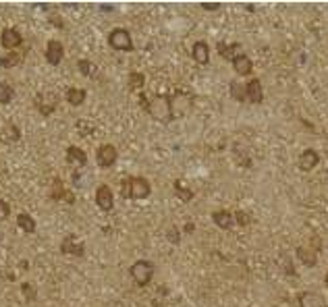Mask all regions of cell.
Here are the masks:
<instances>
[{
  "instance_id": "cell-1",
  "label": "cell",
  "mask_w": 328,
  "mask_h": 307,
  "mask_svg": "<svg viewBox=\"0 0 328 307\" xmlns=\"http://www.w3.org/2000/svg\"><path fill=\"white\" fill-rule=\"evenodd\" d=\"M152 191V187L148 183V179L144 177H127L120 183V193L127 199H146Z\"/></svg>"
},
{
  "instance_id": "cell-2",
  "label": "cell",
  "mask_w": 328,
  "mask_h": 307,
  "mask_svg": "<svg viewBox=\"0 0 328 307\" xmlns=\"http://www.w3.org/2000/svg\"><path fill=\"white\" fill-rule=\"evenodd\" d=\"M146 112H150V116H154L156 121H170L172 114H175V108H172V100L168 96H156V98H152Z\"/></svg>"
},
{
  "instance_id": "cell-3",
  "label": "cell",
  "mask_w": 328,
  "mask_h": 307,
  "mask_svg": "<svg viewBox=\"0 0 328 307\" xmlns=\"http://www.w3.org/2000/svg\"><path fill=\"white\" fill-rule=\"evenodd\" d=\"M131 278L135 280L137 286H146L152 282V276H154V264L150 260H137L131 270H129Z\"/></svg>"
},
{
  "instance_id": "cell-4",
  "label": "cell",
  "mask_w": 328,
  "mask_h": 307,
  "mask_svg": "<svg viewBox=\"0 0 328 307\" xmlns=\"http://www.w3.org/2000/svg\"><path fill=\"white\" fill-rule=\"evenodd\" d=\"M108 46L112 50H118V52H133V40L131 33L123 27H114L108 33Z\"/></svg>"
},
{
  "instance_id": "cell-5",
  "label": "cell",
  "mask_w": 328,
  "mask_h": 307,
  "mask_svg": "<svg viewBox=\"0 0 328 307\" xmlns=\"http://www.w3.org/2000/svg\"><path fill=\"white\" fill-rule=\"evenodd\" d=\"M33 106L38 108V112L42 116H50V114H54V110L58 106V98L52 92H40L33 98Z\"/></svg>"
},
{
  "instance_id": "cell-6",
  "label": "cell",
  "mask_w": 328,
  "mask_h": 307,
  "mask_svg": "<svg viewBox=\"0 0 328 307\" xmlns=\"http://www.w3.org/2000/svg\"><path fill=\"white\" fill-rule=\"evenodd\" d=\"M0 44H3V48L9 50V52H13V50H17V48H23L21 31L17 27H7L3 31V36H0Z\"/></svg>"
},
{
  "instance_id": "cell-7",
  "label": "cell",
  "mask_w": 328,
  "mask_h": 307,
  "mask_svg": "<svg viewBox=\"0 0 328 307\" xmlns=\"http://www.w3.org/2000/svg\"><path fill=\"white\" fill-rule=\"evenodd\" d=\"M60 251L67 253V255H75V258H83L85 245H83V241H79L73 233H69L60 241Z\"/></svg>"
},
{
  "instance_id": "cell-8",
  "label": "cell",
  "mask_w": 328,
  "mask_h": 307,
  "mask_svg": "<svg viewBox=\"0 0 328 307\" xmlns=\"http://www.w3.org/2000/svg\"><path fill=\"white\" fill-rule=\"evenodd\" d=\"M116 158H118V151H116V147L110 145V143L100 145L98 151H96V160H98V166H100V168H110V166H114Z\"/></svg>"
},
{
  "instance_id": "cell-9",
  "label": "cell",
  "mask_w": 328,
  "mask_h": 307,
  "mask_svg": "<svg viewBox=\"0 0 328 307\" xmlns=\"http://www.w3.org/2000/svg\"><path fill=\"white\" fill-rule=\"evenodd\" d=\"M44 56H46V62H48V64L58 66L60 60L64 58V46H62L58 40H50V42L46 44V52H44Z\"/></svg>"
},
{
  "instance_id": "cell-10",
  "label": "cell",
  "mask_w": 328,
  "mask_h": 307,
  "mask_svg": "<svg viewBox=\"0 0 328 307\" xmlns=\"http://www.w3.org/2000/svg\"><path fill=\"white\" fill-rule=\"evenodd\" d=\"M96 203H98V208L104 212H110L114 208V193L108 185H100L96 189Z\"/></svg>"
},
{
  "instance_id": "cell-11",
  "label": "cell",
  "mask_w": 328,
  "mask_h": 307,
  "mask_svg": "<svg viewBox=\"0 0 328 307\" xmlns=\"http://www.w3.org/2000/svg\"><path fill=\"white\" fill-rule=\"evenodd\" d=\"M25 56H27V48L13 50V52L0 56V66H3V69H13V66H19V64H23Z\"/></svg>"
},
{
  "instance_id": "cell-12",
  "label": "cell",
  "mask_w": 328,
  "mask_h": 307,
  "mask_svg": "<svg viewBox=\"0 0 328 307\" xmlns=\"http://www.w3.org/2000/svg\"><path fill=\"white\" fill-rule=\"evenodd\" d=\"M245 98L251 102V104H260L264 100V90H262L260 79H249L245 83Z\"/></svg>"
},
{
  "instance_id": "cell-13",
  "label": "cell",
  "mask_w": 328,
  "mask_h": 307,
  "mask_svg": "<svg viewBox=\"0 0 328 307\" xmlns=\"http://www.w3.org/2000/svg\"><path fill=\"white\" fill-rule=\"evenodd\" d=\"M320 164V154L316 149H303V154L299 156V168L303 173H309V170H314L316 166Z\"/></svg>"
},
{
  "instance_id": "cell-14",
  "label": "cell",
  "mask_w": 328,
  "mask_h": 307,
  "mask_svg": "<svg viewBox=\"0 0 328 307\" xmlns=\"http://www.w3.org/2000/svg\"><path fill=\"white\" fill-rule=\"evenodd\" d=\"M191 56H193V60L198 62V64H202V66H206L210 62V46L206 44V42H195L193 44V48H191Z\"/></svg>"
},
{
  "instance_id": "cell-15",
  "label": "cell",
  "mask_w": 328,
  "mask_h": 307,
  "mask_svg": "<svg viewBox=\"0 0 328 307\" xmlns=\"http://www.w3.org/2000/svg\"><path fill=\"white\" fill-rule=\"evenodd\" d=\"M233 66H235L237 75H241V77H247V75H251V71H253L251 58H247V54H243V52H239V54L233 58Z\"/></svg>"
},
{
  "instance_id": "cell-16",
  "label": "cell",
  "mask_w": 328,
  "mask_h": 307,
  "mask_svg": "<svg viewBox=\"0 0 328 307\" xmlns=\"http://www.w3.org/2000/svg\"><path fill=\"white\" fill-rule=\"evenodd\" d=\"M297 303L299 307H324V299L322 295L314 293V291H303L297 295Z\"/></svg>"
},
{
  "instance_id": "cell-17",
  "label": "cell",
  "mask_w": 328,
  "mask_h": 307,
  "mask_svg": "<svg viewBox=\"0 0 328 307\" xmlns=\"http://www.w3.org/2000/svg\"><path fill=\"white\" fill-rule=\"evenodd\" d=\"M67 162L69 164H77V166H85L88 164V154H85L81 147H77V145H69L67 147Z\"/></svg>"
},
{
  "instance_id": "cell-18",
  "label": "cell",
  "mask_w": 328,
  "mask_h": 307,
  "mask_svg": "<svg viewBox=\"0 0 328 307\" xmlns=\"http://www.w3.org/2000/svg\"><path fill=\"white\" fill-rule=\"evenodd\" d=\"M212 220H214L216 226H220L224 231L231 228L235 224V216L231 212H227V210H216V212H212Z\"/></svg>"
},
{
  "instance_id": "cell-19",
  "label": "cell",
  "mask_w": 328,
  "mask_h": 307,
  "mask_svg": "<svg viewBox=\"0 0 328 307\" xmlns=\"http://www.w3.org/2000/svg\"><path fill=\"white\" fill-rule=\"evenodd\" d=\"M85 98H88V92L81 90V88H69L67 94H64V100L69 102L71 106H81Z\"/></svg>"
},
{
  "instance_id": "cell-20",
  "label": "cell",
  "mask_w": 328,
  "mask_h": 307,
  "mask_svg": "<svg viewBox=\"0 0 328 307\" xmlns=\"http://www.w3.org/2000/svg\"><path fill=\"white\" fill-rule=\"evenodd\" d=\"M297 260L307 266V268H314L318 264V255L314 249H307V247H297Z\"/></svg>"
},
{
  "instance_id": "cell-21",
  "label": "cell",
  "mask_w": 328,
  "mask_h": 307,
  "mask_svg": "<svg viewBox=\"0 0 328 307\" xmlns=\"http://www.w3.org/2000/svg\"><path fill=\"white\" fill-rule=\"evenodd\" d=\"M0 139H3L5 143H15V141H19L21 139V129L17 127V125H7L3 129V135H0Z\"/></svg>"
},
{
  "instance_id": "cell-22",
  "label": "cell",
  "mask_w": 328,
  "mask_h": 307,
  "mask_svg": "<svg viewBox=\"0 0 328 307\" xmlns=\"http://www.w3.org/2000/svg\"><path fill=\"white\" fill-rule=\"evenodd\" d=\"M17 226H19L23 233H27V235H31V233H36V220H33L29 214H25V212H21L19 216H17Z\"/></svg>"
},
{
  "instance_id": "cell-23",
  "label": "cell",
  "mask_w": 328,
  "mask_h": 307,
  "mask_svg": "<svg viewBox=\"0 0 328 307\" xmlns=\"http://www.w3.org/2000/svg\"><path fill=\"white\" fill-rule=\"evenodd\" d=\"M239 48H241L239 44H231V46H229V44L220 42V44H218V54H220L222 58H227V60H233V58L237 56L235 50H239Z\"/></svg>"
},
{
  "instance_id": "cell-24",
  "label": "cell",
  "mask_w": 328,
  "mask_h": 307,
  "mask_svg": "<svg viewBox=\"0 0 328 307\" xmlns=\"http://www.w3.org/2000/svg\"><path fill=\"white\" fill-rule=\"evenodd\" d=\"M13 98H15V90L11 88L9 83L0 81V104H11Z\"/></svg>"
},
{
  "instance_id": "cell-25",
  "label": "cell",
  "mask_w": 328,
  "mask_h": 307,
  "mask_svg": "<svg viewBox=\"0 0 328 307\" xmlns=\"http://www.w3.org/2000/svg\"><path fill=\"white\" fill-rule=\"evenodd\" d=\"M231 96L237 102H245V83H239V81H231Z\"/></svg>"
},
{
  "instance_id": "cell-26",
  "label": "cell",
  "mask_w": 328,
  "mask_h": 307,
  "mask_svg": "<svg viewBox=\"0 0 328 307\" xmlns=\"http://www.w3.org/2000/svg\"><path fill=\"white\" fill-rule=\"evenodd\" d=\"M175 193H177V197H181V201H185V203L193 199V191L187 189V187H183L181 181H175Z\"/></svg>"
},
{
  "instance_id": "cell-27",
  "label": "cell",
  "mask_w": 328,
  "mask_h": 307,
  "mask_svg": "<svg viewBox=\"0 0 328 307\" xmlns=\"http://www.w3.org/2000/svg\"><path fill=\"white\" fill-rule=\"evenodd\" d=\"M64 193H67V189H64L62 181H60V179H54V183H52V191H50V197L56 199V201H60V199H64Z\"/></svg>"
},
{
  "instance_id": "cell-28",
  "label": "cell",
  "mask_w": 328,
  "mask_h": 307,
  "mask_svg": "<svg viewBox=\"0 0 328 307\" xmlns=\"http://www.w3.org/2000/svg\"><path fill=\"white\" fill-rule=\"evenodd\" d=\"M77 69H79L81 75L92 77V75H94V62H90L88 58H79V60H77Z\"/></svg>"
},
{
  "instance_id": "cell-29",
  "label": "cell",
  "mask_w": 328,
  "mask_h": 307,
  "mask_svg": "<svg viewBox=\"0 0 328 307\" xmlns=\"http://www.w3.org/2000/svg\"><path fill=\"white\" fill-rule=\"evenodd\" d=\"M146 83V75L144 73H131L129 75V88L131 90H142Z\"/></svg>"
},
{
  "instance_id": "cell-30",
  "label": "cell",
  "mask_w": 328,
  "mask_h": 307,
  "mask_svg": "<svg viewBox=\"0 0 328 307\" xmlns=\"http://www.w3.org/2000/svg\"><path fill=\"white\" fill-rule=\"evenodd\" d=\"M77 131H79V135H90V133H94V125H90V123H85V121H77Z\"/></svg>"
},
{
  "instance_id": "cell-31",
  "label": "cell",
  "mask_w": 328,
  "mask_h": 307,
  "mask_svg": "<svg viewBox=\"0 0 328 307\" xmlns=\"http://www.w3.org/2000/svg\"><path fill=\"white\" fill-rule=\"evenodd\" d=\"M21 291H23V295L27 297V301H33V299H36V288H33L29 282H23V284H21Z\"/></svg>"
},
{
  "instance_id": "cell-32",
  "label": "cell",
  "mask_w": 328,
  "mask_h": 307,
  "mask_svg": "<svg viewBox=\"0 0 328 307\" xmlns=\"http://www.w3.org/2000/svg\"><path fill=\"white\" fill-rule=\"evenodd\" d=\"M11 214V203L7 199H0V220H7Z\"/></svg>"
},
{
  "instance_id": "cell-33",
  "label": "cell",
  "mask_w": 328,
  "mask_h": 307,
  "mask_svg": "<svg viewBox=\"0 0 328 307\" xmlns=\"http://www.w3.org/2000/svg\"><path fill=\"white\" fill-rule=\"evenodd\" d=\"M233 216H235V222H239L241 226H247V224H249V216H247L245 212H241V210H239V212H235Z\"/></svg>"
},
{
  "instance_id": "cell-34",
  "label": "cell",
  "mask_w": 328,
  "mask_h": 307,
  "mask_svg": "<svg viewBox=\"0 0 328 307\" xmlns=\"http://www.w3.org/2000/svg\"><path fill=\"white\" fill-rule=\"evenodd\" d=\"M179 237H181V235H179V228H175V226H172V228L166 233V239H168L170 243H179Z\"/></svg>"
},
{
  "instance_id": "cell-35",
  "label": "cell",
  "mask_w": 328,
  "mask_h": 307,
  "mask_svg": "<svg viewBox=\"0 0 328 307\" xmlns=\"http://www.w3.org/2000/svg\"><path fill=\"white\" fill-rule=\"evenodd\" d=\"M202 9H204V11H218L220 5H202Z\"/></svg>"
},
{
  "instance_id": "cell-36",
  "label": "cell",
  "mask_w": 328,
  "mask_h": 307,
  "mask_svg": "<svg viewBox=\"0 0 328 307\" xmlns=\"http://www.w3.org/2000/svg\"><path fill=\"white\" fill-rule=\"evenodd\" d=\"M312 245H316V251H320V247H322L320 237H312Z\"/></svg>"
},
{
  "instance_id": "cell-37",
  "label": "cell",
  "mask_w": 328,
  "mask_h": 307,
  "mask_svg": "<svg viewBox=\"0 0 328 307\" xmlns=\"http://www.w3.org/2000/svg\"><path fill=\"white\" fill-rule=\"evenodd\" d=\"M193 228H195L193 222H187V224H185V233H193Z\"/></svg>"
},
{
  "instance_id": "cell-38",
  "label": "cell",
  "mask_w": 328,
  "mask_h": 307,
  "mask_svg": "<svg viewBox=\"0 0 328 307\" xmlns=\"http://www.w3.org/2000/svg\"><path fill=\"white\" fill-rule=\"evenodd\" d=\"M324 282H326V286H328V272H326V276H324Z\"/></svg>"
}]
</instances>
